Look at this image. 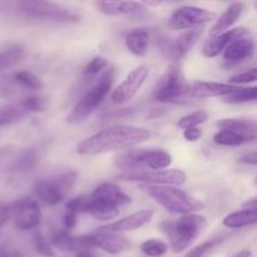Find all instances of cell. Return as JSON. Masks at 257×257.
<instances>
[{
    "label": "cell",
    "instance_id": "obj_38",
    "mask_svg": "<svg viewBox=\"0 0 257 257\" xmlns=\"http://www.w3.org/2000/svg\"><path fill=\"white\" fill-rule=\"evenodd\" d=\"M19 104L27 112V114H30V113L44 112L47 107V100L40 95H30V97L24 98Z\"/></svg>",
    "mask_w": 257,
    "mask_h": 257
},
{
    "label": "cell",
    "instance_id": "obj_15",
    "mask_svg": "<svg viewBox=\"0 0 257 257\" xmlns=\"http://www.w3.org/2000/svg\"><path fill=\"white\" fill-rule=\"evenodd\" d=\"M243 37H248L247 28L238 27L227 30V32L225 33H221V34L212 37L208 42L205 43L202 49L203 55L207 58L217 57L221 53L225 52V49L231 44V43Z\"/></svg>",
    "mask_w": 257,
    "mask_h": 257
},
{
    "label": "cell",
    "instance_id": "obj_39",
    "mask_svg": "<svg viewBox=\"0 0 257 257\" xmlns=\"http://www.w3.org/2000/svg\"><path fill=\"white\" fill-rule=\"evenodd\" d=\"M88 201L89 198L87 196H79V197L70 198L67 203H65V211L79 215V213H85L88 208Z\"/></svg>",
    "mask_w": 257,
    "mask_h": 257
},
{
    "label": "cell",
    "instance_id": "obj_14",
    "mask_svg": "<svg viewBox=\"0 0 257 257\" xmlns=\"http://www.w3.org/2000/svg\"><path fill=\"white\" fill-rule=\"evenodd\" d=\"M153 215H155L153 210H141L132 213V215H128L127 217L120 218L115 222L107 223V225L98 228L97 231H99V232L118 233L119 235L120 232H125V231L138 230V228L147 225L153 218Z\"/></svg>",
    "mask_w": 257,
    "mask_h": 257
},
{
    "label": "cell",
    "instance_id": "obj_1",
    "mask_svg": "<svg viewBox=\"0 0 257 257\" xmlns=\"http://www.w3.org/2000/svg\"><path fill=\"white\" fill-rule=\"evenodd\" d=\"M150 138L151 132L146 128L117 124L83 140L77 146V152L84 156H97L112 151L130 150Z\"/></svg>",
    "mask_w": 257,
    "mask_h": 257
},
{
    "label": "cell",
    "instance_id": "obj_24",
    "mask_svg": "<svg viewBox=\"0 0 257 257\" xmlns=\"http://www.w3.org/2000/svg\"><path fill=\"white\" fill-rule=\"evenodd\" d=\"M216 125L220 130L235 131V132L247 136L251 140L256 141L257 128L255 120L243 119V118H223V119L218 120Z\"/></svg>",
    "mask_w": 257,
    "mask_h": 257
},
{
    "label": "cell",
    "instance_id": "obj_40",
    "mask_svg": "<svg viewBox=\"0 0 257 257\" xmlns=\"http://www.w3.org/2000/svg\"><path fill=\"white\" fill-rule=\"evenodd\" d=\"M256 80V68H251V69L246 70V72L236 74L230 78V84L238 85L245 84V83H253Z\"/></svg>",
    "mask_w": 257,
    "mask_h": 257
},
{
    "label": "cell",
    "instance_id": "obj_46",
    "mask_svg": "<svg viewBox=\"0 0 257 257\" xmlns=\"http://www.w3.org/2000/svg\"><path fill=\"white\" fill-rule=\"evenodd\" d=\"M252 256V251L251 250H241L238 252H235L231 257H251Z\"/></svg>",
    "mask_w": 257,
    "mask_h": 257
},
{
    "label": "cell",
    "instance_id": "obj_25",
    "mask_svg": "<svg viewBox=\"0 0 257 257\" xmlns=\"http://www.w3.org/2000/svg\"><path fill=\"white\" fill-rule=\"evenodd\" d=\"M142 148H132L127 150L125 152L120 153L114 158V165L119 168L123 173H135L142 172L140 157Z\"/></svg>",
    "mask_w": 257,
    "mask_h": 257
},
{
    "label": "cell",
    "instance_id": "obj_2",
    "mask_svg": "<svg viewBox=\"0 0 257 257\" xmlns=\"http://www.w3.org/2000/svg\"><path fill=\"white\" fill-rule=\"evenodd\" d=\"M0 13L17 15L34 22L77 24L80 15L74 10L52 2L0 3Z\"/></svg>",
    "mask_w": 257,
    "mask_h": 257
},
{
    "label": "cell",
    "instance_id": "obj_22",
    "mask_svg": "<svg viewBox=\"0 0 257 257\" xmlns=\"http://www.w3.org/2000/svg\"><path fill=\"white\" fill-rule=\"evenodd\" d=\"M140 162L143 171L167 170L172 163V156L165 150H142Z\"/></svg>",
    "mask_w": 257,
    "mask_h": 257
},
{
    "label": "cell",
    "instance_id": "obj_12",
    "mask_svg": "<svg viewBox=\"0 0 257 257\" xmlns=\"http://www.w3.org/2000/svg\"><path fill=\"white\" fill-rule=\"evenodd\" d=\"M202 34H203L202 28L186 30V32H183L182 34L178 35L173 42L163 40V44L165 45L161 47L162 48V52H165L171 59L180 63V60L183 59V58L188 54V52L195 47V44L197 43V40L200 39Z\"/></svg>",
    "mask_w": 257,
    "mask_h": 257
},
{
    "label": "cell",
    "instance_id": "obj_19",
    "mask_svg": "<svg viewBox=\"0 0 257 257\" xmlns=\"http://www.w3.org/2000/svg\"><path fill=\"white\" fill-rule=\"evenodd\" d=\"M238 85L230 84V83H216V82H197L190 87L188 95L197 99L212 97H226L230 93L240 89Z\"/></svg>",
    "mask_w": 257,
    "mask_h": 257
},
{
    "label": "cell",
    "instance_id": "obj_18",
    "mask_svg": "<svg viewBox=\"0 0 257 257\" xmlns=\"http://www.w3.org/2000/svg\"><path fill=\"white\" fill-rule=\"evenodd\" d=\"M97 7L100 13L109 17H141L147 12L146 4L140 2H99Z\"/></svg>",
    "mask_w": 257,
    "mask_h": 257
},
{
    "label": "cell",
    "instance_id": "obj_26",
    "mask_svg": "<svg viewBox=\"0 0 257 257\" xmlns=\"http://www.w3.org/2000/svg\"><path fill=\"white\" fill-rule=\"evenodd\" d=\"M257 220L256 210H247L242 208L240 211L230 213L223 218V226L231 230H238V228L247 227V226L255 225Z\"/></svg>",
    "mask_w": 257,
    "mask_h": 257
},
{
    "label": "cell",
    "instance_id": "obj_16",
    "mask_svg": "<svg viewBox=\"0 0 257 257\" xmlns=\"http://www.w3.org/2000/svg\"><path fill=\"white\" fill-rule=\"evenodd\" d=\"M253 52H255V43L250 37L236 39L223 52V65L226 68L236 67L252 57Z\"/></svg>",
    "mask_w": 257,
    "mask_h": 257
},
{
    "label": "cell",
    "instance_id": "obj_4",
    "mask_svg": "<svg viewBox=\"0 0 257 257\" xmlns=\"http://www.w3.org/2000/svg\"><path fill=\"white\" fill-rule=\"evenodd\" d=\"M141 190L146 195L162 206L166 211L173 215H191L198 213L205 208V203L186 191L176 186H147L141 185Z\"/></svg>",
    "mask_w": 257,
    "mask_h": 257
},
{
    "label": "cell",
    "instance_id": "obj_47",
    "mask_svg": "<svg viewBox=\"0 0 257 257\" xmlns=\"http://www.w3.org/2000/svg\"><path fill=\"white\" fill-rule=\"evenodd\" d=\"M74 257H99V256L95 255L94 252H92V250H85V251H80V252H77V255Z\"/></svg>",
    "mask_w": 257,
    "mask_h": 257
},
{
    "label": "cell",
    "instance_id": "obj_5",
    "mask_svg": "<svg viewBox=\"0 0 257 257\" xmlns=\"http://www.w3.org/2000/svg\"><path fill=\"white\" fill-rule=\"evenodd\" d=\"M207 226V220L198 213L185 215L177 221H165L160 225L161 230L167 235L173 252H183Z\"/></svg>",
    "mask_w": 257,
    "mask_h": 257
},
{
    "label": "cell",
    "instance_id": "obj_11",
    "mask_svg": "<svg viewBox=\"0 0 257 257\" xmlns=\"http://www.w3.org/2000/svg\"><path fill=\"white\" fill-rule=\"evenodd\" d=\"M148 74V68L146 65H140L136 69L128 74V77L115 88L112 92V100L114 104H123L127 103L128 100L132 99L138 90L142 88L145 82L147 80Z\"/></svg>",
    "mask_w": 257,
    "mask_h": 257
},
{
    "label": "cell",
    "instance_id": "obj_35",
    "mask_svg": "<svg viewBox=\"0 0 257 257\" xmlns=\"http://www.w3.org/2000/svg\"><path fill=\"white\" fill-rule=\"evenodd\" d=\"M208 114L205 110H196V112L190 113V114L185 115L178 120L177 125L181 130H187L191 127H200L201 124L207 122Z\"/></svg>",
    "mask_w": 257,
    "mask_h": 257
},
{
    "label": "cell",
    "instance_id": "obj_48",
    "mask_svg": "<svg viewBox=\"0 0 257 257\" xmlns=\"http://www.w3.org/2000/svg\"><path fill=\"white\" fill-rule=\"evenodd\" d=\"M243 208H247V210H256V200L255 198H251L247 202L243 203Z\"/></svg>",
    "mask_w": 257,
    "mask_h": 257
},
{
    "label": "cell",
    "instance_id": "obj_6",
    "mask_svg": "<svg viewBox=\"0 0 257 257\" xmlns=\"http://www.w3.org/2000/svg\"><path fill=\"white\" fill-rule=\"evenodd\" d=\"M78 172L63 173L48 178H39L33 183V192L39 201L48 206L59 205L67 193L77 185Z\"/></svg>",
    "mask_w": 257,
    "mask_h": 257
},
{
    "label": "cell",
    "instance_id": "obj_8",
    "mask_svg": "<svg viewBox=\"0 0 257 257\" xmlns=\"http://www.w3.org/2000/svg\"><path fill=\"white\" fill-rule=\"evenodd\" d=\"M117 178L127 182H138L147 186H181L186 182L187 176L182 170H161L122 173L117 176Z\"/></svg>",
    "mask_w": 257,
    "mask_h": 257
},
{
    "label": "cell",
    "instance_id": "obj_45",
    "mask_svg": "<svg viewBox=\"0 0 257 257\" xmlns=\"http://www.w3.org/2000/svg\"><path fill=\"white\" fill-rule=\"evenodd\" d=\"M0 257H23V255L17 250H10V248L2 247L0 248Z\"/></svg>",
    "mask_w": 257,
    "mask_h": 257
},
{
    "label": "cell",
    "instance_id": "obj_43",
    "mask_svg": "<svg viewBox=\"0 0 257 257\" xmlns=\"http://www.w3.org/2000/svg\"><path fill=\"white\" fill-rule=\"evenodd\" d=\"M12 217V208L7 203L0 202V230L7 225L8 221Z\"/></svg>",
    "mask_w": 257,
    "mask_h": 257
},
{
    "label": "cell",
    "instance_id": "obj_23",
    "mask_svg": "<svg viewBox=\"0 0 257 257\" xmlns=\"http://www.w3.org/2000/svg\"><path fill=\"white\" fill-rule=\"evenodd\" d=\"M125 47L136 57H145L150 47V33L146 29H133L125 35Z\"/></svg>",
    "mask_w": 257,
    "mask_h": 257
},
{
    "label": "cell",
    "instance_id": "obj_7",
    "mask_svg": "<svg viewBox=\"0 0 257 257\" xmlns=\"http://www.w3.org/2000/svg\"><path fill=\"white\" fill-rule=\"evenodd\" d=\"M190 92V85L186 83L182 68L178 62H173L165 74L160 78L153 88V99L161 103H173L183 99Z\"/></svg>",
    "mask_w": 257,
    "mask_h": 257
},
{
    "label": "cell",
    "instance_id": "obj_33",
    "mask_svg": "<svg viewBox=\"0 0 257 257\" xmlns=\"http://www.w3.org/2000/svg\"><path fill=\"white\" fill-rule=\"evenodd\" d=\"M257 98V88L248 87L235 90L228 95L223 97V102L227 104H243V103L255 102Z\"/></svg>",
    "mask_w": 257,
    "mask_h": 257
},
{
    "label": "cell",
    "instance_id": "obj_32",
    "mask_svg": "<svg viewBox=\"0 0 257 257\" xmlns=\"http://www.w3.org/2000/svg\"><path fill=\"white\" fill-rule=\"evenodd\" d=\"M13 78H14V82L24 89L38 92V90H42L44 88L42 79L29 70H19V72L15 73Z\"/></svg>",
    "mask_w": 257,
    "mask_h": 257
},
{
    "label": "cell",
    "instance_id": "obj_42",
    "mask_svg": "<svg viewBox=\"0 0 257 257\" xmlns=\"http://www.w3.org/2000/svg\"><path fill=\"white\" fill-rule=\"evenodd\" d=\"M77 220L78 215L75 213L69 212V211H65L64 216H63V225H64V230L72 231L73 228L77 226Z\"/></svg>",
    "mask_w": 257,
    "mask_h": 257
},
{
    "label": "cell",
    "instance_id": "obj_29",
    "mask_svg": "<svg viewBox=\"0 0 257 257\" xmlns=\"http://www.w3.org/2000/svg\"><path fill=\"white\" fill-rule=\"evenodd\" d=\"M25 115H28L27 112L20 107V104H9L0 107V127L20 122Z\"/></svg>",
    "mask_w": 257,
    "mask_h": 257
},
{
    "label": "cell",
    "instance_id": "obj_28",
    "mask_svg": "<svg viewBox=\"0 0 257 257\" xmlns=\"http://www.w3.org/2000/svg\"><path fill=\"white\" fill-rule=\"evenodd\" d=\"M213 141L215 143L220 146H227V147H236V146L246 145V143L255 142L251 140L250 137L241 133L235 132V131H228V130H220L215 136H213Z\"/></svg>",
    "mask_w": 257,
    "mask_h": 257
},
{
    "label": "cell",
    "instance_id": "obj_36",
    "mask_svg": "<svg viewBox=\"0 0 257 257\" xmlns=\"http://www.w3.org/2000/svg\"><path fill=\"white\" fill-rule=\"evenodd\" d=\"M225 240H227V236H218L216 238H211V240L206 241V242L201 243V245L196 246L195 248L190 251L185 257H205L206 255L211 252L215 247H217L218 245L223 242Z\"/></svg>",
    "mask_w": 257,
    "mask_h": 257
},
{
    "label": "cell",
    "instance_id": "obj_13",
    "mask_svg": "<svg viewBox=\"0 0 257 257\" xmlns=\"http://www.w3.org/2000/svg\"><path fill=\"white\" fill-rule=\"evenodd\" d=\"M88 241H89L90 247L100 248L110 255H119L124 251L130 250L131 242L130 240L120 236L118 233H108V232H99L95 231L93 233L87 235Z\"/></svg>",
    "mask_w": 257,
    "mask_h": 257
},
{
    "label": "cell",
    "instance_id": "obj_3",
    "mask_svg": "<svg viewBox=\"0 0 257 257\" xmlns=\"http://www.w3.org/2000/svg\"><path fill=\"white\" fill-rule=\"evenodd\" d=\"M115 70L113 67H108L89 87L87 88L80 99L75 103L73 109L67 115L65 120L69 124H79L84 122L95 112L98 107L104 102L108 93L112 89L114 82Z\"/></svg>",
    "mask_w": 257,
    "mask_h": 257
},
{
    "label": "cell",
    "instance_id": "obj_34",
    "mask_svg": "<svg viewBox=\"0 0 257 257\" xmlns=\"http://www.w3.org/2000/svg\"><path fill=\"white\" fill-rule=\"evenodd\" d=\"M141 251L148 257H161L168 251V245L158 238H150L141 245Z\"/></svg>",
    "mask_w": 257,
    "mask_h": 257
},
{
    "label": "cell",
    "instance_id": "obj_31",
    "mask_svg": "<svg viewBox=\"0 0 257 257\" xmlns=\"http://www.w3.org/2000/svg\"><path fill=\"white\" fill-rule=\"evenodd\" d=\"M39 156L35 150H27L18 157L13 166V172L15 173H27L30 172L37 166Z\"/></svg>",
    "mask_w": 257,
    "mask_h": 257
},
{
    "label": "cell",
    "instance_id": "obj_37",
    "mask_svg": "<svg viewBox=\"0 0 257 257\" xmlns=\"http://www.w3.org/2000/svg\"><path fill=\"white\" fill-rule=\"evenodd\" d=\"M33 245H34L35 251L39 253L40 256L43 257H55L57 253H55L54 248L50 245L49 240H47L43 232L40 231H35L34 235H33Z\"/></svg>",
    "mask_w": 257,
    "mask_h": 257
},
{
    "label": "cell",
    "instance_id": "obj_20",
    "mask_svg": "<svg viewBox=\"0 0 257 257\" xmlns=\"http://www.w3.org/2000/svg\"><path fill=\"white\" fill-rule=\"evenodd\" d=\"M243 10H245V4L241 2H236L228 5L227 9L221 14V17L216 20L215 24L211 28V37H216V35L221 34V33L230 30L231 27H233L237 23V20L240 19Z\"/></svg>",
    "mask_w": 257,
    "mask_h": 257
},
{
    "label": "cell",
    "instance_id": "obj_44",
    "mask_svg": "<svg viewBox=\"0 0 257 257\" xmlns=\"http://www.w3.org/2000/svg\"><path fill=\"white\" fill-rule=\"evenodd\" d=\"M240 163H243V165H250V166H256L257 165V155L255 151H252V152L250 153H246L245 156H242V157L240 158V161H238Z\"/></svg>",
    "mask_w": 257,
    "mask_h": 257
},
{
    "label": "cell",
    "instance_id": "obj_10",
    "mask_svg": "<svg viewBox=\"0 0 257 257\" xmlns=\"http://www.w3.org/2000/svg\"><path fill=\"white\" fill-rule=\"evenodd\" d=\"M12 208V216L14 217V225L20 231L34 230L40 225L42 211L37 201L29 197L18 200Z\"/></svg>",
    "mask_w": 257,
    "mask_h": 257
},
{
    "label": "cell",
    "instance_id": "obj_21",
    "mask_svg": "<svg viewBox=\"0 0 257 257\" xmlns=\"http://www.w3.org/2000/svg\"><path fill=\"white\" fill-rule=\"evenodd\" d=\"M50 245L53 248H58L60 251H68V252H80V251H85L84 242H83L82 236H74L70 235L69 231L67 230H53L52 236L49 240Z\"/></svg>",
    "mask_w": 257,
    "mask_h": 257
},
{
    "label": "cell",
    "instance_id": "obj_9",
    "mask_svg": "<svg viewBox=\"0 0 257 257\" xmlns=\"http://www.w3.org/2000/svg\"><path fill=\"white\" fill-rule=\"evenodd\" d=\"M216 19V14L206 8L192 7V5H185L180 7L172 13L170 17L168 24L171 28L176 30H191L197 29L207 23Z\"/></svg>",
    "mask_w": 257,
    "mask_h": 257
},
{
    "label": "cell",
    "instance_id": "obj_41",
    "mask_svg": "<svg viewBox=\"0 0 257 257\" xmlns=\"http://www.w3.org/2000/svg\"><path fill=\"white\" fill-rule=\"evenodd\" d=\"M202 137V130L200 127H191L183 130V138L188 142H197Z\"/></svg>",
    "mask_w": 257,
    "mask_h": 257
},
{
    "label": "cell",
    "instance_id": "obj_27",
    "mask_svg": "<svg viewBox=\"0 0 257 257\" xmlns=\"http://www.w3.org/2000/svg\"><path fill=\"white\" fill-rule=\"evenodd\" d=\"M108 68V60L104 57H97L92 58L87 65L83 69L82 74V84L83 87L90 85L95 80V78L99 77L103 72Z\"/></svg>",
    "mask_w": 257,
    "mask_h": 257
},
{
    "label": "cell",
    "instance_id": "obj_17",
    "mask_svg": "<svg viewBox=\"0 0 257 257\" xmlns=\"http://www.w3.org/2000/svg\"><path fill=\"white\" fill-rule=\"evenodd\" d=\"M89 198L93 201H97V202L105 203V205L113 206V207L117 208L130 205L132 202V198L114 183H102L93 191Z\"/></svg>",
    "mask_w": 257,
    "mask_h": 257
},
{
    "label": "cell",
    "instance_id": "obj_30",
    "mask_svg": "<svg viewBox=\"0 0 257 257\" xmlns=\"http://www.w3.org/2000/svg\"><path fill=\"white\" fill-rule=\"evenodd\" d=\"M25 50L19 45L10 47L0 52V72L13 68L24 58Z\"/></svg>",
    "mask_w": 257,
    "mask_h": 257
}]
</instances>
